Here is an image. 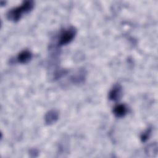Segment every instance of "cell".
<instances>
[{"label":"cell","mask_w":158,"mask_h":158,"mask_svg":"<svg viewBox=\"0 0 158 158\" xmlns=\"http://www.w3.org/2000/svg\"><path fill=\"white\" fill-rule=\"evenodd\" d=\"M34 3L32 1H25L20 6L10 9L7 14V18L12 22L19 21L24 14L28 13L32 10Z\"/></svg>","instance_id":"6da1fadb"},{"label":"cell","mask_w":158,"mask_h":158,"mask_svg":"<svg viewBox=\"0 0 158 158\" xmlns=\"http://www.w3.org/2000/svg\"><path fill=\"white\" fill-rule=\"evenodd\" d=\"M77 33V30L74 27H69L67 29L62 30L59 36L57 44L59 46H64L70 43L75 38Z\"/></svg>","instance_id":"7a4b0ae2"},{"label":"cell","mask_w":158,"mask_h":158,"mask_svg":"<svg viewBox=\"0 0 158 158\" xmlns=\"http://www.w3.org/2000/svg\"><path fill=\"white\" fill-rule=\"evenodd\" d=\"M122 93V87L120 85H115L109 93V98L111 101H116L118 100Z\"/></svg>","instance_id":"3957f363"},{"label":"cell","mask_w":158,"mask_h":158,"mask_svg":"<svg viewBox=\"0 0 158 158\" xmlns=\"http://www.w3.org/2000/svg\"><path fill=\"white\" fill-rule=\"evenodd\" d=\"M32 58V54L28 50H23L21 51L17 57V60L19 63L27 64Z\"/></svg>","instance_id":"277c9868"},{"label":"cell","mask_w":158,"mask_h":158,"mask_svg":"<svg viewBox=\"0 0 158 158\" xmlns=\"http://www.w3.org/2000/svg\"><path fill=\"white\" fill-rule=\"evenodd\" d=\"M59 114L56 110H51L48 111L44 117L45 122L47 125L54 123L58 119Z\"/></svg>","instance_id":"5b68a950"},{"label":"cell","mask_w":158,"mask_h":158,"mask_svg":"<svg viewBox=\"0 0 158 158\" xmlns=\"http://www.w3.org/2000/svg\"><path fill=\"white\" fill-rule=\"evenodd\" d=\"M128 109L125 104H120L115 106L113 109L114 114L118 118L124 117L127 113Z\"/></svg>","instance_id":"8992f818"},{"label":"cell","mask_w":158,"mask_h":158,"mask_svg":"<svg viewBox=\"0 0 158 158\" xmlns=\"http://www.w3.org/2000/svg\"><path fill=\"white\" fill-rule=\"evenodd\" d=\"M151 133V128H149L146 130H145L141 135V141H146L149 138Z\"/></svg>","instance_id":"52a82bcc"},{"label":"cell","mask_w":158,"mask_h":158,"mask_svg":"<svg viewBox=\"0 0 158 158\" xmlns=\"http://www.w3.org/2000/svg\"><path fill=\"white\" fill-rule=\"evenodd\" d=\"M147 149H148V152H147L149 153V154H152V153L156 154L157 152L156 151H154V149H157V144H152L149 145Z\"/></svg>","instance_id":"ba28073f"}]
</instances>
